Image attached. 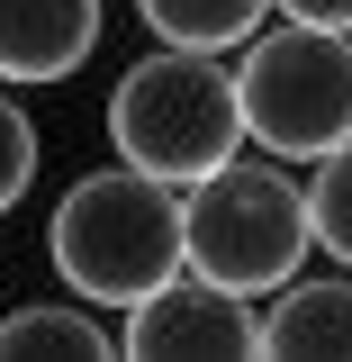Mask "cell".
I'll list each match as a JSON object with an SVG mask.
<instances>
[{
	"mask_svg": "<svg viewBox=\"0 0 352 362\" xmlns=\"http://www.w3.org/2000/svg\"><path fill=\"white\" fill-rule=\"evenodd\" d=\"M118 354L135 362H172V354H262V308L244 290H226L208 272L181 263L163 290H145L118 326Z\"/></svg>",
	"mask_w": 352,
	"mask_h": 362,
	"instance_id": "obj_5",
	"label": "cell"
},
{
	"mask_svg": "<svg viewBox=\"0 0 352 362\" xmlns=\"http://www.w3.org/2000/svg\"><path fill=\"white\" fill-rule=\"evenodd\" d=\"M280 0H135V18L154 28V45H199V54H244V37H262Z\"/></svg>",
	"mask_w": 352,
	"mask_h": 362,
	"instance_id": "obj_8",
	"label": "cell"
},
{
	"mask_svg": "<svg viewBox=\"0 0 352 362\" xmlns=\"http://www.w3.org/2000/svg\"><path fill=\"white\" fill-rule=\"evenodd\" d=\"M45 263H54V281H63L73 299H90V308H118V317H127L145 290H163V281L190 263L181 181L145 173V163L82 173L63 199H54Z\"/></svg>",
	"mask_w": 352,
	"mask_h": 362,
	"instance_id": "obj_1",
	"label": "cell"
},
{
	"mask_svg": "<svg viewBox=\"0 0 352 362\" xmlns=\"http://www.w3.org/2000/svg\"><path fill=\"white\" fill-rule=\"evenodd\" d=\"M99 0H0V82H73L99 54Z\"/></svg>",
	"mask_w": 352,
	"mask_h": 362,
	"instance_id": "obj_6",
	"label": "cell"
},
{
	"mask_svg": "<svg viewBox=\"0 0 352 362\" xmlns=\"http://www.w3.org/2000/svg\"><path fill=\"white\" fill-rule=\"evenodd\" d=\"M28 181H37V118L9 100V82H0V218L28 199Z\"/></svg>",
	"mask_w": 352,
	"mask_h": 362,
	"instance_id": "obj_11",
	"label": "cell"
},
{
	"mask_svg": "<svg viewBox=\"0 0 352 362\" xmlns=\"http://www.w3.org/2000/svg\"><path fill=\"white\" fill-rule=\"evenodd\" d=\"M262 354L271 362H352V281H280L262 308Z\"/></svg>",
	"mask_w": 352,
	"mask_h": 362,
	"instance_id": "obj_7",
	"label": "cell"
},
{
	"mask_svg": "<svg viewBox=\"0 0 352 362\" xmlns=\"http://www.w3.org/2000/svg\"><path fill=\"white\" fill-rule=\"evenodd\" d=\"M235 100H244V136L262 154H280V163L334 154L352 136V37L308 28V18H280L262 37H244Z\"/></svg>",
	"mask_w": 352,
	"mask_h": 362,
	"instance_id": "obj_4",
	"label": "cell"
},
{
	"mask_svg": "<svg viewBox=\"0 0 352 362\" xmlns=\"http://www.w3.org/2000/svg\"><path fill=\"white\" fill-rule=\"evenodd\" d=\"M308 209H316V245L352 272V136L334 154H316V181H308Z\"/></svg>",
	"mask_w": 352,
	"mask_h": 362,
	"instance_id": "obj_10",
	"label": "cell"
},
{
	"mask_svg": "<svg viewBox=\"0 0 352 362\" xmlns=\"http://www.w3.org/2000/svg\"><path fill=\"white\" fill-rule=\"evenodd\" d=\"M109 145H118V163H145V173L181 181V190L199 173H217L226 154H244L235 64L199 54V45H154L109 90Z\"/></svg>",
	"mask_w": 352,
	"mask_h": 362,
	"instance_id": "obj_3",
	"label": "cell"
},
{
	"mask_svg": "<svg viewBox=\"0 0 352 362\" xmlns=\"http://www.w3.org/2000/svg\"><path fill=\"white\" fill-rule=\"evenodd\" d=\"M181 226H190V272H208V281L244 290V299H271L316 254L308 181H289L280 154H262V163L226 154L217 173H199L181 190Z\"/></svg>",
	"mask_w": 352,
	"mask_h": 362,
	"instance_id": "obj_2",
	"label": "cell"
},
{
	"mask_svg": "<svg viewBox=\"0 0 352 362\" xmlns=\"http://www.w3.org/2000/svg\"><path fill=\"white\" fill-rule=\"evenodd\" d=\"M280 18H308V28H344L352 37V0H280Z\"/></svg>",
	"mask_w": 352,
	"mask_h": 362,
	"instance_id": "obj_12",
	"label": "cell"
},
{
	"mask_svg": "<svg viewBox=\"0 0 352 362\" xmlns=\"http://www.w3.org/2000/svg\"><path fill=\"white\" fill-rule=\"evenodd\" d=\"M28 354H118V335H109V326H99V308H90V299H73V308H9L0 317V362H28Z\"/></svg>",
	"mask_w": 352,
	"mask_h": 362,
	"instance_id": "obj_9",
	"label": "cell"
}]
</instances>
